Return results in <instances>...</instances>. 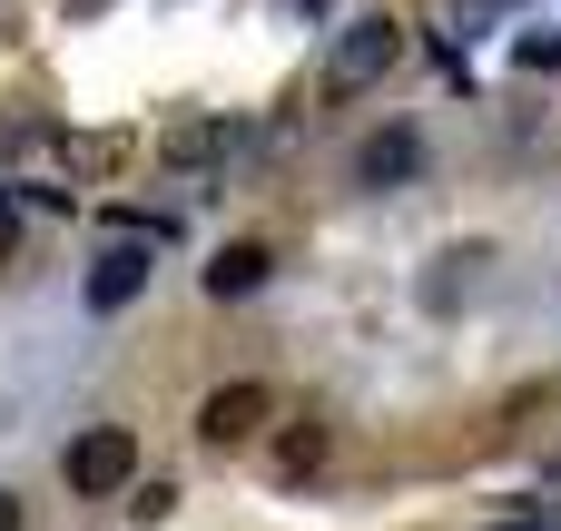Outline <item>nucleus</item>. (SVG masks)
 Listing matches in <instances>:
<instances>
[{
	"instance_id": "f257e3e1",
	"label": "nucleus",
	"mask_w": 561,
	"mask_h": 531,
	"mask_svg": "<svg viewBox=\"0 0 561 531\" xmlns=\"http://www.w3.org/2000/svg\"><path fill=\"white\" fill-rule=\"evenodd\" d=\"M59 473H69V493H79V503L128 493V483H138V434H128V424H89V434L59 453Z\"/></svg>"
},
{
	"instance_id": "f03ea898",
	"label": "nucleus",
	"mask_w": 561,
	"mask_h": 531,
	"mask_svg": "<svg viewBox=\"0 0 561 531\" xmlns=\"http://www.w3.org/2000/svg\"><path fill=\"white\" fill-rule=\"evenodd\" d=\"M394 59H404V30H394L385 10H375V20H345V30H335V59H325V89L355 99V89H375Z\"/></svg>"
},
{
	"instance_id": "7ed1b4c3",
	"label": "nucleus",
	"mask_w": 561,
	"mask_h": 531,
	"mask_svg": "<svg viewBox=\"0 0 561 531\" xmlns=\"http://www.w3.org/2000/svg\"><path fill=\"white\" fill-rule=\"evenodd\" d=\"M266 414H276V404H266V384H217V394L197 404V443H217V453H227V443H256V424H266Z\"/></svg>"
},
{
	"instance_id": "20e7f679",
	"label": "nucleus",
	"mask_w": 561,
	"mask_h": 531,
	"mask_svg": "<svg viewBox=\"0 0 561 531\" xmlns=\"http://www.w3.org/2000/svg\"><path fill=\"white\" fill-rule=\"evenodd\" d=\"M148 276H158V266H148V246H138V236H118V246L89 266V305H99V315H118V305H138V296H148Z\"/></svg>"
},
{
	"instance_id": "39448f33",
	"label": "nucleus",
	"mask_w": 561,
	"mask_h": 531,
	"mask_svg": "<svg viewBox=\"0 0 561 531\" xmlns=\"http://www.w3.org/2000/svg\"><path fill=\"white\" fill-rule=\"evenodd\" d=\"M414 158H424L414 128H375V138L355 148V177H365V187H394V177H414Z\"/></svg>"
},
{
	"instance_id": "423d86ee",
	"label": "nucleus",
	"mask_w": 561,
	"mask_h": 531,
	"mask_svg": "<svg viewBox=\"0 0 561 531\" xmlns=\"http://www.w3.org/2000/svg\"><path fill=\"white\" fill-rule=\"evenodd\" d=\"M266 266H276V256H266L256 236H237V246H217V256H207V296H217V305H227V296H256V286H266Z\"/></svg>"
},
{
	"instance_id": "0eeeda50",
	"label": "nucleus",
	"mask_w": 561,
	"mask_h": 531,
	"mask_svg": "<svg viewBox=\"0 0 561 531\" xmlns=\"http://www.w3.org/2000/svg\"><path fill=\"white\" fill-rule=\"evenodd\" d=\"M316 463H325V424H296V434L276 443V473H286V483H306Z\"/></svg>"
},
{
	"instance_id": "6e6552de",
	"label": "nucleus",
	"mask_w": 561,
	"mask_h": 531,
	"mask_svg": "<svg viewBox=\"0 0 561 531\" xmlns=\"http://www.w3.org/2000/svg\"><path fill=\"white\" fill-rule=\"evenodd\" d=\"M217 148H237V128H217V118H207V128H178V138H168V158H217Z\"/></svg>"
},
{
	"instance_id": "1a4fd4ad",
	"label": "nucleus",
	"mask_w": 561,
	"mask_h": 531,
	"mask_svg": "<svg viewBox=\"0 0 561 531\" xmlns=\"http://www.w3.org/2000/svg\"><path fill=\"white\" fill-rule=\"evenodd\" d=\"M503 10H523V0H454V20H463V30H483V20H503Z\"/></svg>"
},
{
	"instance_id": "9d476101",
	"label": "nucleus",
	"mask_w": 561,
	"mask_h": 531,
	"mask_svg": "<svg viewBox=\"0 0 561 531\" xmlns=\"http://www.w3.org/2000/svg\"><path fill=\"white\" fill-rule=\"evenodd\" d=\"M10 246H20V207L0 197V256H10Z\"/></svg>"
},
{
	"instance_id": "9b49d317",
	"label": "nucleus",
	"mask_w": 561,
	"mask_h": 531,
	"mask_svg": "<svg viewBox=\"0 0 561 531\" xmlns=\"http://www.w3.org/2000/svg\"><path fill=\"white\" fill-rule=\"evenodd\" d=\"M0 531H20V493H0Z\"/></svg>"
},
{
	"instance_id": "f8f14e48",
	"label": "nucleus",
	"mask_w": 561,
	"mask_h": 531,
	"mask_svg": "<svg viewBox=\"0 0 561 531\" xmlns=\"http://www.w3.org/2000/svg\"><path fill=\"white\" fill-rule=\"evenodd\" d=\"M513 531H561V522H513Z\"/></svg>"
}]
</instances>
